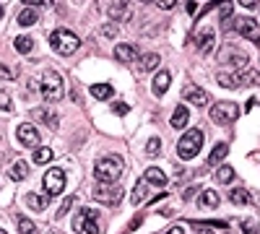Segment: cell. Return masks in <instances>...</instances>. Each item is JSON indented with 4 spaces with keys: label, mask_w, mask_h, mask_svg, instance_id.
<instances>
[{
    "label": "cell",
    "mask_w": 260,
    "mask_h": 234,
    "mask_svg": "<svg viewBox=\"0 0 260 234\" xmlns=\"http://www.w3.org/2000/svg\"><path fill=\"white\" fill-rule=\"evenodd\" d=\"M122 172H125V161H122L120 156H115V154L102 156V159L96 161V166H94V175H96V180H99L102 185H115Z\"/></svg>",
    "instance_id": "1"
},
{
    "label": "cell",
    "mask_w": 260,
    "mask_h": 234,
    "mask_svg": "<svg viewBox=\"0 0 260 234\" xmlns=\"http://www.w3.org/2000/svg\"><path fill=\"white\" fill-rule=\"evenodd\" d=\"M50 45L57 55H73L81 47V39L71 31V29H55L50 34Z\"/></svg>",
    "instance_id": "2"
},
{
    "label": "cell",
    "mask_w": 260,
    "mask_h": 234,
    "mask_svg": "<svg viewBox=\"0 0 260 234\" xmlns=\"http://www.w3.org/2000/svg\"><path fill=\"white\" fill-rule=\"evenodd\" d=\"M201 146H203V130L201 127H190L177 143V154H180V159H195Z\"/></svg>",
    "instance_id": "3"
},
{
    "label": "cell",
    "mask_w": 260,
    "mask_h": 234,
    "mask_svg": "<svg viewBox=\"0 0 260 234\" xmlns=\"http://www.w3.org/2000/svg\"><path fill=\"white\" fill-rule=\"evenodd\" d=\"M65 91V83H62V76L55 73V71H45L42 76V96L47 102H57Z\"/></svg>",
    "instance_id": "4"
},
{
    "label": "cell",
    "mask_w": 260,
    "mask_h": 234,
    "mask_svg": "<svg viewBox=\"0 0 260 234\" xmlns=\"http://www.w3.org/2000/svg\"><path fill=\"white\" fill-rule=\"evenodd\" d=\"M99 211L94 208H81L73 219V231H86V234H99Z\"/></svg>",
    "instance_id": "5"
},
{
    "label": "cell",
    "mask_w": 260,
    "mask_h": 234,
    "mask_svg": "<svg viewBox=\"0 0 260 234\" xmlns=\"http://www.w3.org/2000/svg\"><path fill=\"white\" fill-rule=\"evenodd\" d=\"M237 117H240V107H237L234 102H219V104H213V107H211V120L216 125H229Z\"/></svg>",
    "instance_id": "6"
},
{
    "label": "cell",
    "mask_w": 260,
    "mask_h": 234,
    "mask_svg": "<svg viewBox=\"0 0 260 234\" xmlns=\"http://www.w3.org/2000/svg\"><path fill=\"white\" fill-rule=\"evenodd\" d=\"M232 29L240 31L245 39H252V42H260V24L252 18V16H240L232 21Z\"/></svg>",
    "instance_id": "7"
},
{
    "label": "cell",
    "mask_w": 260,
    "mask_h": 234,
    "mask_svg": "<svg viewBox=\"0 0 260 234\" xmlns=\"http://www.w3.org/2000/svg\"><path fill=\"white\" fill-rule=\"evenodd\" d=\"M94 198L99 200V203H104V206H115L120 198H122V187H117V185H96L94 187Z\"/></svg>",
    "instance_id": "8"
},
{
    "label": "cell",
    "mask_w": 260,
    "mask_h": 234,
    "mask_svg": "<svg viewBox=\"0 0 260 234\" xmlns=\"http://www.w3.org/2000/svg\"><path fill=\"white\" fill-rule=\"evenodd\" d=\"M45 190H47V195H60L65 190V172L60 166H52L45 175Z\"/></svg>",
    "instance_id": "9"
},
{
    "label": "cell",
    "mask_w": 260,
    "mask_h": 234,
    "mask_svg": "<svg viewBox=\"0 0 260 234\" xmlns=\"http://www.w3.org/2000/svg\"><path fill=\"white\" fill-rule=\"evenodd\" d=\"M16 138L21 146H26V148H34L37 151V146H39V133H37V127L29 125V122H21L16 127Z\"/></svg>",
    "instance_id": "10"
},
{
    "label": "cell",
    "mask_w": 260,
    "mask_h": 234,
    "mask_svg": "<svg viewBox=\"0 0 260 234\" xmlns=\"http://www.w3.org/2000/svg\"><path fill=\"white\" fill-rule=\"evenodd\" d=\"M182 99H187L190 104H195V107H206L208 104V94L198 86H192V83H187V86L182 89Z\"/></svg>",
    "instance_id": "11"
},
{
    "label": "cell",
    "mask_w": 260,
    "mask_h": 234,
    "mask_svg": "<svg viewBox=\"0 0 260 234\" xmlns=\"http://www.w3.org/2000/svg\"><path fill=\"white\" fill-rule=\"evenodd\" d=\"M195 45H198V52H213V47H216V31L213 29H203L201 34H198V39H195Z\"/></svg>",
    "instance_id": "12"
},
{
    "label": "cell",
    "mask_w": 260,
    "mask_h": 234,
    "mask_svg": "<svg viewBox=\"0 0 260 234\" xmlns=\"http://www.w3.org/2000/svg\"><path fill=\"white\" fill-rule=\"evenodd\" d=\"M115 60H120V62H136V60H141L138 57V50H136V45H117L115 47Z\"/></svg>",
    "instance_id": "13"
},
{
    "label": "cell",
    "mask_w": 260,
    "mask_h": 234,
    "mask_svg": "<svg viewBox=\"0 0 260 234\" xmlns=\"http://www.w3.org/2000/svg\"><path fill=\"white\" fill-rule=\"evenodd\" d=\"M234 81H237V86H250V83H260V73L247 65V68L234 73Z\"/></svg>",
    "instance_id": "14"
},
{
    "label": "cell",
    "mask_w": 260,
    "mask_h": 234,
    "mask_svg": "<svg viewBox=\"0 0 260 234\" xmlns=\"http://www.w3.org/2000/svg\"><path fill=\"white\" fill-rule=\"evenodd\" d=\"M232 62V65H237V71H242V68H247V55H242V52H237V50H232V47H226L224 52H221V62Z\"/></svg>",
    "instance_id": "15"
},
{
    "label": "cell",
    "mask_w": 260,
    "mask_h": 234,
    "mask_svg": "<svg viewBox=\"0 0 260 234\" xmlns=\"http://www.w3.org/2000/svg\"><path fill=\"white\" fill-rule=\"evenodd\" d=\"M34 117H37V120H42V122H47V127H52V130H57V127H60V117H57V112H55V110H50V107L34 110Z\"/></svg>",
    "instance_id": "16"
},
{
    "label": "cell",
    "mask_w": 260,
    "mask_h": 234,
    "mask_svg": "<svg viewBox=\"0 0 260 234\" xmlns=\"http://www.w3.org/2000/svg\"><path fill=\"white\" fill-rule=\"evenodd\" d=\"M37 18H39L37 8L26 6V8H21V11H18V16H16V24H18V26H34V24H37Z\"/></svg>",
    "instance_id": "17"
},
{
    "label": "cell",
    "mask_w": 260,
    "mask_h": 234,
    "mask_svg": "<svg viewBox=\"0 0 260 234\" xmlns=\"http://www.w3.org/2000/svg\"><path fill=\"white\" fill-rule=\"evenodd\" d=\"M107 16L112 21H125V18H130V6L127 3H110L107 6Z\"/></svg>",
    "instance_id": "18"
},
{
    "label": "cell",
    "mask_w": 260,
    "mask_h": 234,
    "mask_svg": "<svg viewBox=\"0 0 260 234\" xmlns=\"http://www.w3.org/2000/svg\"><path fill=\"white\" fill-rule=\"evenodd\" d=\"M169 83H172V73L169 71H159L154 76V94L156 96H164V91L169 89Z\"/></svg>",
    "instance_id": "19"
},
{
    "label": "cell",
    "mask_w": 260,
    "mask_h": 234,
    "mask_svg": "<svg viewBox=\"0 0 260 234\" xmlns=\"http://www.w3.org/2000/svg\"><path fill=\"white\" fill-rule=\"evenodd\" d=\"M24 200H26V206H29L31 211H39V214L50 206V195H37V193H29Z\"/></svg>",
    "instance_id": "20"
},
{
    "label": "cell",
    "mask_w": 260,
    "mask_h": 234,
    "mask_svg": "<svg viewBox=\"0 0 260 234\" xmlns=\"http://www.w3.org/2000/svg\"><path fill=\"white\" fill-rule=\"evenodd\" d=\"M226 154H229V146H226L224 141H221V143H216V146H213V151L208 154V164H206V166H216Z\"/></svg>",
    "instance_id": "21"
},
{
    "label": "cell",
    "mask_w": 260,
    "mask_h": 234,
    "mask_svg": "<svg viewBox=\"0 0 260 234\" xmlns=\"http://www.w3.org/2000/svg\"><path fill=\"white\" fill-rule=\"evenodd\" d=\"M229 200L234 206H245V203L252 200V195H250V190H245V187H234V190H229Z\"/></svg>",
    "instance_id": "22"
},
{
    "label": "cell",
    "mask_w": 260,
    "mask_h": 234,
    "mask_svg": "<svg viewBox=\"0 0 260 234\" xmlns=\"http://www.w3.org/2000/svg\"><path fill=\"white\" fill-rule=\"evenodd\" d=\"M198 206L201 208H216V206H219V195H216V190H201Z\"/></svg>",
    "instance_id": "23"
},
{
    "label": "cell",
    "mask_w": 260,
    "mask_h": 234,
    "mask_svg": "<svg viewBox=\"0 0 260 234\" xmlns=\"http://www.w3.org/2000/svg\"><path fill=\"white\" fill-rule=\"evenodd\" d=\"M91 94L96 96V99H112L115 96V86H112V83H94V86H91Z\"/></svg>",
    "instance_id": "24"
},
{
    "label": "cell",
    "mask_w": 260,
    "mask_h": 234,
    "mask_svg": "<svg viewBox=\"0 0 260 234\" xmlns=\"http://www.w3.org/2000/svg\"><path fill=\"white\" fill-rule=\"evenodd\" d=\"M29 175V164L26 161H13L11 169H8V177L11 180H24Z\"/></svg>",
    "instance_id": "25"
},
{
    "label": "cell",
    "mask_w": 260,
    "mask_h": 234,
    "mask_svg": "<svg viewBox=\"0 0 260 234\" xmlns=\"http://www.w3.org/2000/svg\"><path fill=\"white\" fill-rule=\"evenodd\" d=\"M143 180H146V182H154V185H167V175L161 172L159 166H148Z\"/></svg>",
    "instance_id": "26"
},
{
    "label": "cell",
    "mask_w": 260,
    "mask_h": 234,
    "mask_svg": "<svg viewBox=\"0 0 260 234\" xmlns=\"http://www.w3.org/2000/svg\"><path fill=\"white\" fill-rule=\"evenodd\" d=\"M187 117H190L187 107H177L175 115H172V120H169V125H172V127H185V125H187Z\"/></svg>",
    "instance_id": "27"
},
{
    "label": "cell",
    "mask_w": 260,
    "mask_h": 234,
    "mask_svg": "<svg viewBox=\"0 0 260 234\" xmlns=\"http://www.w3.org/2000/svg\"><path fill=\"white\" fill-rule=\"evenodd\" d=\"M146 190H148V182H146V180H138V182H136V187H133V195H130V203H133V206L143 203Z\"/></svg>",
    "instance_id": "28"
},
{
    "label": "cell",
    "mask_w": 260,
    "mask_h": 234,
    "mask_svg": "<svg viewBox=\"0 0 260 234\" xmlns=\"http://www.w3.org/2000/svg\"><path fill=\"white\" fill-rule=\"evenodd\" d=\"M138 62H141V65H138L141 71H154V68L159 65V55H156V52H148V55H141V60H138Z\"/></svg>",
    "instance_id": "29"
},
{
    "label": "cell",
    "mask_w": 260,
    "mask_h": 234,
    "mask_svg": "<svg viewBox=\"0 0 260 234\" xmlns=\"http://www.w3.org/2000/svg\"><path fill=\"white\" fill-rule=\"evenodd\" d=\"M216 180H219V182H224V185H229V182L234 180V166H229V164H221L219 169H216Z\"/></svg>",
    "instance_id": "30"
},
{
    "label": "cell",
    "mask_w": 260,
    "mask_h": 234,
    "mask_svg": "<svg viewBox=\"0 0 260 234\" xmlns=\"http://www.w3.org/2000/svg\"><path fill=\"white\" fill-rule=\"evenodd\" d=\"M13 45H16V52L29 55V52H31V47H34V39H31V37H18V39L13 42Z\"/></svg>",
    "instance_id": "31"
},
{
    "label": "cell",
    "mask_w": 260,
    "mask_h": 234,
    "mask_svg": "<svg viewBox=\"0 0 260 234\" xmlns=\"http://www.w3.org/2000/svg\"><path fill=\"white\" fill-rule=\"evenodd\" d=\"M16 224H18V231H21V234H39V229H37L26 216H16Z\"/></svg>",
    "instance_id": "32"
},
{
    "label": "cell",
    "mask_w": 260,
    "mask_h": 234,
    "mask_svg": "<svg viewBox=\"0 0 260 234\" xmlns=\"http://www.w3.org/2000/svg\"><path fill=\"white\" fill-rule=\"evenodd\" d=\"M216 81H219L224 89H240V86H237V81H234V73H219Z\"/></svg>",
    "instance_id": "33"
},
{
    "label": "cell",
    "mask_w": 260,
    "mask_h": 234,
    "mask_svg": "<svg viewBox=\"0 0 260 234\" xmlns=\"http://www.w3.org/2000/svg\"><path fill=\"white\" fill-rule=\"evenodd\" d=\"M34 161H37V164L52 161V148H37V151H34Z\"/></svg>",
    "instance_id": "34"
},
{
    "label": "cell",
    "mask_w": 260,
    "mask_h": 234,
    "mask_svg": "<svg viewBox=\"0 0 260 234\" xmlns=\"http://www.w3.org/2000/svg\"><path fill=\"white\" fill-rule=\"evenodd\" d=\"M146 154H148V156H159V154H161V141H159V138H151V141L146 143Z\"/></svg>",
    "instance_id": "35"
},
{
    "label": "cell",
    "mask_w": 260,
    "mask_h": 234,
    "mask_svg": "<svg viewBox=\"0 0 260 234\" xmlns=\"http://www.w3.org/2000/svg\"><path fill=\"white\" fill-rule=\"evenodd\" d=\"M76 203V198L73 195H68V198H65L62 203H60V208H57V219H62L65 214H68V211H71V206Z\"/></svg>",
    "instance_id": "36"
},
{
    "label": "cell",
    "mask_w": 260,
    "mask_h": 234,
    "mask_svg": "<svg viewBox=\"0 0 260 234\" xmlns=\"http://www.w3.org/2000/svg\"><path fill=\"white\" fill-rule=\"evenodd\" d=\"M232 13H234V6H232V3H221V6H219V18H221V21H229Z\"/></svg>",
    "instance_id": "37"
},
{
    "label": "cell",
    "mask_w": 260,
    "mask_h": 234,
    "mask_svg": "<svg viewBox=\"0 0 260 234\" xmlns=\"http://www.w3.org/2000/svg\"><path fill=\"white\" fill-rule=\"evenodd\" d=\"M0 110H3V112H11V110H13L11 96H8V91H3V89H0Z\"/></svg>",
    "instance_id": "38"
},
{
    "label": "cell",
    "mask_w": 260,
    "mask_h": 234,
    "mask_svg": "<svg viewBox=\"0 0 260 234\" xmlns=\"http://www.w3.org/2000/svg\"><path fill=\"white\" fill-rule=\"evenodd\" d=\"M242 231L245 234H255L257 231V221L255 219H242Z\"/></svg>",
    "instance_id": "39"
},
{
    "label": "cell",
    "mask_w": 260,
    "mask_h": 234,
    "mask_svg": "<svg viewBox=\"0 0 260 234\" xmlns=\"http://www.w3.org/2000/svg\"><path fill=\"white\" fill-rule=\"evenodd\" d=\"M112 110H115V115H127V112H130V107H127L125 102H115Z\"/></svg>",
    "instance_id": "40"
},
{
    "label": "cell",
    "mask_w": 260,
    "mask_h": 234,
    "mask_svg": "<svg viewBox=\"0 0 260 234\" xmlns=\"http://www.w3.org/2000/svg\"><path fill=\"white\" fill-rule=\"evenodd\" d=\"M198 190H201L198 185H190V187H185V190H182V198H185V200H190L195 193H198Z\"/></svg>",
    "instance_id": "41"
},
{
    "label": "cell",
    "mask_w": 260,
    "mask_h": 234,
    "mask_svg": "<svg viewBox=\"0 0 260 234\" xmlns=\"http://www.w3.org/2000/svg\"><path fill=\"white\" fill-rule=\"evenodd\" d=\"M161 11H169V8H175V0H159V3H156Z\"/></svg>",
    "instance_id": "42"
},
{
    "label": "cell",
    "mask_w": 260,
    "mask_h": 234,
    "mask_svg": "<svg viewBox=\"0 0 260 234\" xmlns=\"http://www.w3.org/2000/svg\"><path fill=\"white\" fill-rule=\"evenodd\" d=\"M0 78H13V71L6 68V65H0Z\"/></svg>",
    "instance_id": "43"
},
{
    "label": "cell",
    "mask_w": 260,
    "mask_h": 234,
    "mask_svg": "<svg viewBox=\"0 0 260 234\" xmlns=\"http://www.w3.org/2000/svg\"><path fill=\"white\" fill-rule=\"evenodd\" d=\"M242 6H245L247 11H252V8H257V0H242Z\"/></svg>",
    "instance_id": "44"
},
{
    "label": "cell",
    "mask_w": 260,
    "mask_h": 234,
    "mask_svg": "<svg viewBox=\"0 0 260 234\" xmlns=\"http://www.w3.org/2000/svg\"><path fill=\"white\" fill-rule=\"evenodd\" d=\"M164 234H185V229H182V226H172V229H167Z\"/></svg>",
    "instance_id": "45"
},
{
    "label": "cell",
    "mask_w": 260,
    "mask_h": 234,
    "mask_svg": "<svg viewBox=\"0 0 260 234\" xmlns=\"http://www.w3.org/2000/svg\"><path fill=\"white\" fill-rule=\"evenodd\" d=\"M104 34H107V37H115V34H117V26H104Z\"/></svg>",
    "instance_id": "46"
},
{
    "label": "cell",
    "mask_w": 260,
    "mask_h": 234,
    "mask_svg": "<svg viewBox=\"0 0 260 234\" xmlns=\"http://www.w3.org/2000/svg\"><path fill=\"white\" fill-rule=\"evenodd\" d=\"M198 11V3H187V13H195Z\"/></svg>",
    "instance_id": "47"
},
{
    "label": "cell",
    "mask_w": 260,
    "mask_h": 234,
    "mask_svg": "<svg viewBox=\"0 0 260 234\" xmlns=\"http://www.w3.org/2000/svg\"><path fill=\"white\" fill-rule=\"evenodd\" d=\"M3 13H6V8H3V6H0V18H3Z\"/></svg>",
    "instance_id": "48"
},
{
    "label": "cell",
    "mask_w": 260,
    "mask_h": 234,
    "mask_svg": "<svg viewBox=\"0 0 260 234\" xmlns=\"http://www.w3.org/2000/svg\"><path fill=\"white\" fill-rule=\"evenodd\" d=\"M0 234H8V231H6V229H0Z\"/></svg>",
    "instance_id": "49"
},
{
    "label": "cell",
    "mask_w": 260,
    "mask_h": 234,
    "mask_svg": "<svg viewBox=\"0 0 260 234\" xmlns=\"http://www.w3.org/2000/svg\"><path fill=\"white\" fill-rule=\"evenodd\" d=\"M201 234H206V231H201Z\"/></svg>",
    "instance_id": "50"
}]
</instances>
